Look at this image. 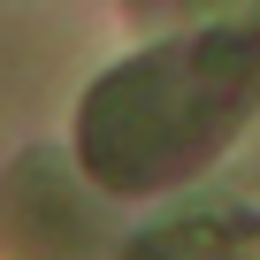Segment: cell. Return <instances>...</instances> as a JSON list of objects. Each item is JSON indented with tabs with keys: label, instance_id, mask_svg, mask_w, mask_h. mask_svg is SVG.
I'll return each instance as SVG.
<instances>
[{
	"label": "cell",
	"instance_id": "6da1fadb",
	"mask_svg": "<svg viewBox=\"0 0 260 260\" xmlns=\"http://www.w3.org/2000/svg\"><path fill=\"white\" fill-rule=\"evenodd\" d=\"M230 260H260V237H245V245H237V252H230Z\"/></svg>",
	"mask_w": 260,
	"mask_h": 260
}]
</instances>
